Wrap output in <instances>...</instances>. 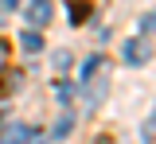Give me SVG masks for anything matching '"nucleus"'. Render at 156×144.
I'll return each instance as SVG.
<instances>
[{"instance_id": "f257e3e1", "label": "nucleus", "mask_w": 156, "mask_h": 144, "mask_svg": "<svg viewBox=\"0 0 156 144\" xmlns=\"http://www.w3.org/2000/svg\"><path fill=\"white\" fill-rule=\"evenodd\" d=\"M20 8H23V16L43 27V23H51V0H20Z\"/></svg>"}, {"instance_id": "f03ea898", "label": "nucleus", "mask_w": 156, "mask_h": 144, "mask_svg": "<svg viewBox=\"0 0 156 144\" xmlns=\"http://www.w3.org/2000/svg\"><path fill=\"white\" fill-rule=\"evenodd\" d=\"M148 59H152L148 35H144V39H129V43H125V62H129V66H140V62H148Z\"/></svg>"}, {"instance_id": "7ed1b4c3", "label": "nucleus", "mask_w": 156, "mask_h": 144, "mask_svg": "<svg viewBox=\"0 0 156 144\" xmlns=\"http://www.w3.org/2000/svg\"><path fill=\"white\" fill-rule=\"evenodd\" d=\"M20 82H23L20 70H4V74H0V98H12V94L20 90Z\"/></svg>"}, {"instance_id": "20e7f679", "label": "nucleus", "mask_w": 156, "mask_h": 144, "mask_svg": "<svg viewBox=\"0 0 156 144\" xmlns=\"http://www.w3.org/2000/svg\"><path fill=\"white\" fill-rule=\"evenodd\" d=\"M90 16V0H70V23H86Z\"/></svg>"}, {"instance_id": "39448f33", "label": "nucleus", "mask_w": 156, "mask_h": 144, "mask_svg": "<svg viewBox=\"0 0 156 144\" xmlns=\"http://www.w3.org/2000/svg\"><path fill=\"white\" fill-rule=\"evenodd\" d=\"M98 70H101V55H94V59H86V66H82V74H78V78H82V82H90V78H94Z\"/></svg>"}, {"instance_id": "423d86ee", "label": "nucleus", "mask_w": 156, "mask_h": 144, "mask_svg": "<svg viewBox=\"0 0 156 144\" xmlns=\"http://www.w3.org/2000/svg\"><path fill=\"white\" fill-rule=\"evenodd\" d=\"M20 43H23L27 51H39V47H43V39H39L35 31H23V39H20Z\"/></svg>"}, {"instance_id": "0eeeda50", "label": "nucleus", "mask_w": 156, "mask_h": 144, "mask_svg": "<svg viewBox=\"0 0 156 144\" xmlns=\"http://www.w3.org/2000/svg\"><path fill=\"white\" fill-rule=\"evenodd\" d=\"M152 23H156V16H152V12H144V20H140V35H152Z\"/></svg>"}, {"instance_id": "6e6552de", "label": "nucleus", "mask_w": 156, "mask_h": 144, "mask_svg": "<svg viewBox=\"0 0 156 144\" xmlns=\"http://www.w3.org/2000/svg\"><path fill=\"white\" fill-rule=\"evenodd\" d=\"M66 132H70V117H62V121L55 125V136H66Z\"/></svg>"}, {"instance_id": "1a4fd4ad", "label": "nucleus", "mask_w": 156, "mask_h": 144, "mask_svg": "<svg viewBox=\"0 0 156 144\" xmlns=\"http://www.w3.org/2000/svg\"><path fill=\"white\" fill-rule=\"evenodd\" d=\"M55 66H58V70H66V66H70V55H66V51H62V55H55Z\"/></svg>"}, {"instance_id": "9d476101", "label": "nucleus", "mask_w": 156, "mask_h": 144, "mask_svg": "<svg viewBox=\"0 0 156 144\" xmlns=\"http://www.w3.org/2000/svg\"><path fill=\"white\" fill-rule=\"evenodd\" d=\"M144 144H152V117H144Z\"/></svg>"}, {"instance_id": "9b49d317", "label": "nucleus", "mask_w": 156, "mask_h": 144, "mask_svg": "<svg viewBox=\"0 0 156 144\" xmlns=\"http://www.w3.org/2000/svg\"><path fill=\"white\" fill-rule=\"evenodd\" d=\"M4 59H8V43L0 39V66H4Z\"/></svg>"}, {"instance_id": "f8f14e48", "label": "nucleus", "mask_w": 156, "mask_h": 144, "mask_svg": "<svg viewBox=\"0 0 156 144\" xmlns=\"http://www.w3.org/2000/svg\"><path fill=\"white\" fill-rule=\"evenodd\" d=\"M0 4H4V8H20V0H0Z\"/></svg>"}]
</instances>
